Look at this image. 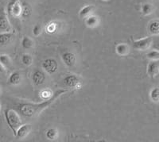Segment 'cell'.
I'll return each mask as SVG.
<instances>
[{
  "mask_svg": "<svg viewBox=\"0 0 159 142\" xmlns=\"http://www.w3.org/2000/svg\"><path fill=\"white\" fill-rule=\"evenodd\" d=\"M7 12L8 15L15 18L21 16L22 13V7L20 4L19 0H11L7 5Z\"/></svg>",
  "mask_w": 159,
  "mask_h": 142,
  "instance_id": "3",
  "label": "cell"
},
{
  "mask_svg": "<svg viewBox=\"0 0 159 142\" xmlns=\"http://www.w3.org/2000/svg\"><path fill=\"white\" fill-rule=\"evenodd\" d=\"M22 81V76L18 72H15L11 73L8 79V83L11 85H18Z\"/></svg>",
  "mask_w": 159,
  "mask_h": 142,
  "instance_id": "14",
  "label": "cell"
},
{
  "mask_svg": "<svg viewBox=\"0 0 159 142\" xmlns=\"http://www.w3.org/2000/svg\"><path fill=\"white\" fill-rule=\"evenodd\" d=\"M154 6L152 5V4L148 3H144L143 6H142V13H143L144 15H151L153 11H154Z\"/></svg>",
  "mask_w": 159,
  "mask_h": 142,
  "instance_id": "18",
  "label": "cell"
},
{
  "mask_svg": "<svg viewBox=\"0 0 159 142\" xmlns=\"http://www.w3.org/2000/svg\"><path fill=\"white\" fill-rule=\"evenodd\" d=\"M157 47H158V49H159V43H158V45H157Z\"/></svg>",
  "mask_w": 159,
  "mask_h": 142,
  "instance_id": "30",
  "label": "cell"
},
{
  "mask_svg": "<svg viewBox=\"0 0 159 142\" xmlns=\"http://www.w3.org/2000/svg\"><path fill=\"white\" fill-rule=\"evenodd\" d=\"M32 126L30 124H24L22 125L17 130V133L15 134V137L18 139L25 138L31 131Z\"/></svg>",
  "mask_w": 159,
  "mask_h": 142,
  "instance_id": "9",
  "label": "cell"
},
{
  "mask_svg": "<svg viewBox=\"0 0 159 142\" xmlns=\"http://www.w3.org/2000/svg\"><path fill=\"white\" fill-rule=\"evenodd\" d=\"M42 68L48 74H53L57 72L58 69V64L54 59L49 58L45 60L42 63Z\"/></svg>",
  "mask_w": 159,
  "mask_h": 142,
  "instance_id": "6",
  "label": "cell"
},
{
  "mask_svg": "<svg viewBox=\"0 0 159 142\" xmlns=\"http://www.w3.org/2000/svg\"><path fill=\"white\" fill-rule=\"evenodd\" d=\"M152 42H153V38H150V37L142 38V39L133 42V48L134 49H137V50L145 51L151 46Z\"/></svg>",
  "mask_w": 159,
  "mask_h": 142,
  "instance_id": "4",
  "label": "cell"
},
{
  "mask_svg": "<svg viewBox=\"0 0 159 142\" xmlns=\"http://www.w3.org/2000/svg\"><path fill=\"white\" fill-rule=\"evenodd\" d=\"M34 42L32 38L27 36L23 37L22 40V46L24 49H31L32 47H34Z\"/></svg>",
  "mask_w": 159,
  "mask_h": 142,
  "instance_id": "17",
  "label": "cell"
},
{
  "mask_svg": "<svg viewBox=\"0 0 159 142\" xmlns=\"http://www.w3.org/2000/svg\"><path fill=\"white\" fill-rule=\"evenodd\" d=\"M85 22L89 27H94L97 25L98 18L96 16H93V15H90L89 17H88Z\"/></svg>",
  "mask_w": 159,
  "mask_h": 142,
  "instance_id": "21",
  "label": "cell"
},
{
  "mask_svg": "<svg viewBox=\"0 0 159 142\" xmlns=\"http://www.w3.org/2000/svg\"><path fill=\"white\" fill-rule=\"evenodd\" d=\"M0 63H2L6 68L10 67L11 65V60L7 54H1L0 55Z\"/></svg>",
  "mask_w": 159,
  "mask_h": 142,
  "instance_id": "22",
  "label": "cell"
},
{
  "mask_svg": "<svg viewBox=\"0 0 159 142\" xmlns=\"http://www.w3.org/2000/svg\"><path fill=\"white\" fill-rule=\"evenodd\" d=\"M0 30L2 32H10L11 30V25L8 18L7 12L4 8L0 11Z\"/></svg>",
  "mask_w": 159,
  "mask_h": 142,
  "instance_id": "5",
  "label": "cell"
},
{
  "mask_svg": "<svg viewBox=\"0 0 159 142\" xmlns=\"http://www.w3.org/2000/svg\"><path fill=\"white\" fill-rule=\"evenodd\" d=\"M42 32V25H39V24H37V25H34V29H33V33L35 37L39 36Z\"/></svg>",
  "mask_w": 159,
  "mask_h": 142,
  "instance_id": "25",
  "label": "cell"
},
{
  "mask_svg": "<svg viewBox=\"0 0 159 142\" xmlns=\"http://www.w3.org/2000/svg\"><path fill=\"white\" fill-rule=\"evenodd\" d=\"M0 111H1V104H0Z\"/></svg>",
  "mask_w": 159,
  "mask_h": 142,
  "instance_id": "29",
  "label": "cell"
},
{
  "mask_svg": "<svg viewBox=\"0 0 159 142\" xmlns=\"http://www.w3.org/2000/svg\"><path fill=\"white\" fill-rule=\"evenodd\" d=\"M95 6L93 5H88L82 8L79 12V17L80 18H87L88 17L92 15V13L95 10Z\"/></svg>",
  "mask_w": 159,
  "mask_h": 142,
  "instance_id": "13",
  "label": "cell"
},
{
  "mask_svg": "<svg viewBox=\"0 0 159 142\" xmlns=\"http://www.w3.org/2000/svg\"><path fill=\"white\" fill-rule=\"evenodd\" d=\"M4 114H5L6 121H7L8 126L12 130L13 133L15 136L18 129L22 125V119L20 118L18 112L15 111V110H12V109L6 110L4 112Z\"/></svg>",
  "mask_w": 159,
  "mask_h": 142,
  "instance_id": "2",
  "label": "cell"
},
{
  "mask_svg": "<svg viewBox=\"0 0 159 142\" xmlns=\"http://www.w3.org/2000/svg\"><path fill=\"white\" fill-rule=\"evenodd\" d=\"M0 73L1 74L6 73V67L4 66L2 63H0Z\"/></svg>",
  "mask_w": 159,
  "mask_h": 142,
  "instance_id": "27",
  "label": "cell"
},
{
  "mask_svg": "<svg viewBox=\"0 0 159 142\" xmlns=\"http://www.w3.org/2000/svg\"><path fill=\"white\" fill-rule=\"evenodd\" d=\"M69 92V90L66 89H59L57 90L54 93L52 94V95L49 98V99H46L44 102L40 103H22L19 106L18 110H19L20 113L23 115L24 117L26 118H32L34 116L38 115L42 113L44 110L49 107L52 103H54L55 101L61 96L64 94Z\"/></svg>",
  "mask_w": 159,
  "mask_h": 142,
  "instance_id": "1",
  "label": "cell"
},
{
  "mask_svg": "<svg viewBox=\"0 0 159 142\" xmlns=\"http://www.w3.org/2000/svg\"><path fill=\"white\" fill-rule=\"evenodd\" d=\"M149 31L153 35L159 34V21L158 20H154L150 22L148 26Z\"/></svg>",
  "mask_w": 159,
  "mask_h": 142,
  "instance_id": "16",
  "label": "cell"
},
{
  "mask_svg": "<svg viewBox=\"0 0 159 142\" xmlns=\"http://www.w3.org/2000/svg\"><path fill=\"white\" fill-rule=\"evenodd\" d=\"M148 59L151 60H159V50H153L147 54Z\"/></svg>",
  "mask_w": 159,
  "mask_h": 142,
  "instance_id": "23",
  "label": "cell"
},
{
  "mask_svg": "<svg viewBox=\"0 0 159 142\" xmlns=\"http://www.w3.org/2000/svg\"><path fill=\"white\" fill-rule=\"evenodd\" d=\"M64 83H65V86L69 88L75 89L79 87L80 80V78L76 75H69L64 79Z\"/></svg>",
  "mask_w": 159,
  "mask_h": 142,
  "instance_id": "7",
  "label": "cell"
},
{
  "mask_svg": "<svg viewBox=\"0 0 159 142\" xmlns=\"http://www.w3.org/2000/svg\"><path fill=\"white\" fill-rule=\"evenodd\" d=\"M57 137V131L55 129H49L46 132V137L49 140H55Z\"/></svg>",
  "mask_w": 159,
  "mask_h": 142,
  "instance_id": "24",
  "label": "cell"
},
{
  "mask_svg": "<svg viewBox=\"0 0 159 142\" xmlns=\"http://www.w3.org/2000/svg\"><path fill=\"white\" fill-rule=\"evenodd\" d=\"M159 73V60H152L147 66V74L151 78H154Z\"/></svg>",
  "mask_w": 159,
  "mask_h": 142,
  "instance_id": "8",
  "label": "cell"
},
{
  "mask_svg": "<svg viewBox=\"0 0 159 142\" xmlns=\"http://www.w3.org/2000/svg\"><path fill=\"white\" fill-rule=\"evenodd\" d=\"M21 60H22V63L25 66H30L33 63V57L30 54L25 53L22 56Z\"/></svg>",
  "mask_w": 159,
  "mask_h": 142,
  "instance_id": "20",
  "label": "cell"
},
{
  "mask_svg": "<svg viewBox=\"0 0 159 142\" xmlns=\"http://www.w3.org/2000/svg\"><path fill=\"white\" fill-rule=\"evenodd\" d=\"M150 97L153 102L158 103L159 102V87H154L151 90L150 94Z\"/></svg>",
  "mask_w": 159,
  "mask_h": 142,
  "instance_id": "19",
  "label": "cell"
},
{
  "mask_svg": "<svg viewBox=\"0 0 159 142\" xmlns=\"http://www.w3.org/2000/svg\"><path fill=\"white\" fill-rule=\"evenodd\" d=\"M62 60L65 64L69 68H72L74 66L75 63H76V56L72 52H65L62 55Z\"/></svg>",
  "mask_w": 159,
  "mask_h": 142,
  "instance_id": "10",
  "label": "cell"
},
{
  "mask_svg": "<svg viewBox=\"0 0 159 142\" xmlns=\"http://www.w3.org/2000/svg\"><path fill=\"white\" fill-rule=\"evenodd\" d=\"M30 9L29 8V7L27 6H25L22 7V16L24 17V18H26V17L29 16L30 15Z\"/></svg>",
  "mask_w": 159,
  "mask_h": 142,
  "instance_id": "26",
  "label": "cell"
},
{
  "mask_svg": "<svg viewBox=\"0 0 159 142\" xmlns=\"http://www.w3.org/2000/svg\"><path fill=\"white\" fill-rule=\"evenodd\" d=\"M129 50H130V48H129L128 45L125 43L119 44L116 47V52L119 55H120V56H126V55H127L129 52Z\"/></svg>",
  "mask_w": 159,
  "mask_h": 142,
  "instance_id": "15",
  "label": "cell"
},
{
  "mask_svg": "<svg viewBox=\"0 0 159 142\" xmlns=\"http://www.w3.org/2000/svg\"><path fill=\"white\" fill-rule=\"evenodd\" d=\"M15 37V33L13 32H2L0 33V45H7L11 42Z\"/></svg>",
  "mask_w": 159,
  "mask_h": 142,
  "instance_id": "11",
  "label": "cell"
},
{
  "mask_svg": "<svg viewBox=\"0 0 159 142\" xmlns=\"http://www.w3.org/2000/svg\"><path fill=\"white\" fill-rule=\"evenodd\" d=\"M1 92H2V89H1V87H0V94H1Z\"/></svg>",
  "mask_w": 159,
  "mask_h": 142,
  "instance_id": "28",
  "label": "cell"
},
{
  "mask_svg": "<svg viewBox=\"0 0 159 142\" xmlns=\"http://www.w3.org/2000/svg\"><path fill=\"white\" fill-rule=\"evenodd\" d=\"M32 79L35 85H37V86L42 85L45 80V74H44L42 71H35V72H34V74H33Z\"/></svg>",
  "mask_w": 159,
  "mask_h": 142,
  "instance_id": "12",
  "label": "cell"
}]
</instances>
